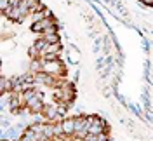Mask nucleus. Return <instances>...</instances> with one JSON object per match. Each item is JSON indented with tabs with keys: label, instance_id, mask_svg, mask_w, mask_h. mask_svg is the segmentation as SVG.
<instances>
[{
	"label": "nucleus",
	"instance_id": "f257e3e1",
	"mask_svg": "<svg viewBox=\"0 0 153 141\" xmlns=\"http://www.w3.org/2000/svg\"><path fill=\"white\" fill-rule=\"evenodd\" d=\"M61 122V131H63V136L66 138H73V132H75V122H73V117H65Z\"/></svg>",
	"mask_w": 153,
	"mask_h": 141
},
{
	"label": "nucleus",
	"instance_id": "f03ea898",
	"mask_svg": "<svg viewBox=\"0 0 153 141\" xmlns=\"http://www.w3.org/2000/svg\"><path fill=\"white\" fill-rule=\"evenodd\" d=\"M44 101H40L38 98H33V99H30V101H26V108L30 110V113H42V110H44Z\"/></svg>",
	"mask_w": 153,
	"mask_h": 141
},
{
	"label": "nucleus",
	"instance_id": "7ed1b4c3",
	"mask_svg": "<svg viewBox=\"0 0 153 141\" xmlns=\"http://www.w3.org/2000/svg\"><path fill=\"white\" fill-rule=\"evenodd\" d=\"M42 136H44L45 141L54 138V129H52V124L51 122H44V125H42Z\"/></svg>",
	"mask_w": 153,
	"mask_h": 141
},
{
	"label": "nucleus",
	"instance_id": "20e7f679",
	"mask_svg": "<svg viewBox=\"0 0 153 141\" xmlns=\"http://www.w3.org/2000/svg\"><path fill=\"white\" fill-rule=\"evenodd\" d=\"M42 65H44V61L38 57V59H30V73H40L42 72Z\"/></svg>",
	"mask_w": 153,
	"mask_h": 141
},
{
	"label": "nucleus",
	"instance_id": "39448f33",
	"mask_svg": "<svg viewBox=\"0 0 153 141\" xmlns=\"http://www.w3.org/2000/svg\"><path fill=\"white\" fill-rule=\"evenodd\" d=\"M47 42H45V40H44V38L42 37H38L37 40H35V42H33V47H35V49H37L38 52H40V54H42V52H45V49H47Z\"/></svg>",
	"mask_w": 153,
	"mask_h": 141
},
{
	"label": "nucleus",
	"instance_id": "423d86ee",
	"mask_svg": "<svg viewBox=\"0 0 153 141\" xmlns=\"http://www.w3.org/2000/svg\"><path fill=\"white\" fill-rule=\"evenodd\" d=\"M45 52H51V54H61V42H57V44H49L47 49H45ZM44 54V52H42Z\"/></svg>",
	"mask_w": 153,
	"mask_h": 141
},
{
	"label": "nucleus",
	"instance_id": "0eeeda50",
	"mask_svg": "<svg viewBox=\"0 0 153 141\" xmlns=\"http://www.w3.org/2000/svg\"><path fill=\"white\" fill-rule=\"evenodd\" d=\"M28 54H30V59H38V57H40V52H38V51H37L33 46H30Z\"/></svg>",
	"mask_w": 153,
	"mask_h": 141
},
{
	"label": "nucleus",
	"instance_id": "6e6552de",
	"mask_svg": "<svg viewBox=\"0 0 153 141\" xmlns=\"http://www.w3.org/2000/svg\"><path fill=\"white\" fill-rule=\"evenodd\" d=\"M30 16H31V21H33V23H38V21H42V19L45 18V16H44V10H42V12H33V14H30Z\"/></svg>",
	"mask_w": 153,
	"mask_h": 141
},
{
	"label": "nucleus",
	"instance_id": "1a4fd4ad",
	"mask_svg": "<svg viewBox=\"0 0 153 141\" xmlns=\"http://www.w3.org/2000/svg\"><path fill=\"white\" fill-rule=\"evenodd\" d=\"M96 138H97V141H110V134H108V132H101V134H97Z\"/></svg>",
	"mask_w": 153,
	"mask_h": 141
},
{
	"label": "nucleus",
	"instance_id": "9d476101",
	"mask_svg": "<svg viewBox=\"0 0 153 141\" xmlns=\"http://www.w3.org/2000/svg\"><path fill=\"white\" fill-rule=\"evenodd\" d=\"M7 7H9V0H0V12H4Z\"/></svg>",
	"mask_w": 153,
	"mask_h": 141
},
{
	"label": "nucleus",
	"instance_id": "9b49d317",
	"mask_svg": "<svg viewBox=\"0 0 153 141\" xmlns=\"http://www.w3.org/2000/svg\"><path fill=\"white\" fill-rule=\"evenodd\" d=\"M139 4H143V5H146V7H150L153 4V0H139Z\"/></svg>",
	"mask_w": 153,
	"mask_h": 141
},
{
	"label": "nucleus",
	"instance_id": "f8f14e48",
	"mask_svg": "<svg viewBox=\"0 0 153 141\" xmlns=\"http://www.w3.org/2000/svg\"><path fill=\"white\" fill-rule=\"evenodd\" d=\"M0 141H9V140H5V138H4V140H0Z\"/></svg>",
	"mask_w": 153,
	"mask_h": 141
},
{
	"label": "nucleus",
	"instance_id": "ddd939ff",
	"mask_svg": "<svg viewBox=\"0 0 153 141\" xmlns=\"http://www.w3.org/2000/svg\"><path fill=\"white\" fill-rule=\"evenodd\" d=\"M0 68H2V59H0Z\"/></svg>",
	"mask_w": 153,
	"mask_h": 141
},
{
	"label": "nucleus",
	"instance_id": "4468645a",
	"mask_svg": "<svg viewBox=\"0 0 153 141\" xmlns=\"http://www.w3.org/2000/svg\"><path fill=\"white\" fill-rule=\"evenodd\" d=\"M2 94H4V93H2V91H0V96H2Z\"/></svg>",
	"mask_w": 153,
	"mask_h": 141
}]
</instances>
